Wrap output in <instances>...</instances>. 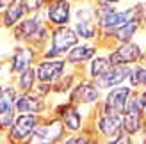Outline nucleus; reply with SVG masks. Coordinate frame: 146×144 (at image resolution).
I'll use <instances>...</instances> for the list:
<instances>
[{"label":"nucleus","instance_id":"1","mask_svg":"<svg viewBox=\"0 0 146 144\" xmlns=\"http://www.w3.org/2000/svg\"><path fill=\"white\" fill-rule=\"evenodd\" d=\"M9 32H11V39L14 43H27V45L38 48L41 54V50L50 41L52 27L48 25V21L45 20L43 13H34V14H27Z\"/></svg>","mask_w":146,"mask_h":144},{"label":"nucleus","instance_id":"2","mask_svg":"<svg viewBox=\"0 0 146 144\" xmlns=\"http://www.w3.org/2000/svg\"><path fill=\"white\" fill-rule=\"evenodd\" d=\"M73 28L82 41H100V20L94 0H75L73 4Z\"/></svg>","mask_w":146,"mask_h":144},{"label":"nucleus","instance_id":"3","mask_svg":"<svg viewBox=\"0 0 146 144\" xmlns=\"http://www.w3.org/2000/svg\"><path fill=\"white\" fill-rule=\"evenodd\" d=\"M91 126L96 133V141L114 144V141L125 132L123 130V112H98L94 109Z\"/></svg>","mask_w":146,"mask_h":144},{"label":"nucleus","instance_id":"4","mask_svg":"<svg viewBox=\"0 0 146 144\" xmlns=\"http://www.w3.org/2000/svg\"><path fill=\"white\" fill-rule=\"evenodd\" d=\"M80 36L73 28V25H62V27H52L48 45L41 50V57H66V54L77 45Z\"/></svg>","mask_w":146,"mask_h":144},{"label":"nucleus","instance_id":"5","mask_svg":"<svg viewBox=\"0 0 146 144\" xmlns=\"http://www.w3.org/2000/svg\"><path fill=\"white\" fill-rule=\"evenodd\" d=\"M66 133L68 132L61 123V119L54 114H46V116H41L27 144H57L62 142Z\"/></svg>","mask_w":146,"mask_h":144},{"label":"nucleus","instance_id":"6","mask_svg":"<svg viewBox=\"0 0 146 144\" xmlns=\"http://www.w3.org/2000/svg\"><path fill=\"white\" fill-rule=\"evenodd\" d=\"M102 98H104V89L93 78L82 75L77 80V84L73 85V89L70 91L66 100L80 107H93V105H98L102 102Z\"/></svg>","mask_w":146,"mask_h":144},{"label":"nucleus","instance_id":"7","mask_svg":"<svg viewBox=\"0 0 146 144\" xmlns=\"http://www.w3.org/2000/svg\"><path fill=\"white\" fill-rule=\"evenodd\" d=\"M39 57H41V54L38 48L27 45V43H14L13 50L9 52V55L5 59L7 61V73L13 78L14 75L21 73L23 69L34 66Z\"/></svg>","mask_w":146,"mask_h":144},{"label":"nucleus","instance_id":"8","mask_svg":"<svg viewBox=\"0 0 146 144\" xmlns=\"http://www.w3.org/2000/svg\"><path fill=\"white\" fill-rule=\"evenodd\" d=\"M109 57H111L112 64H128L132 66L135 62H143L146 57V50L141 41H125V43H118L107 50Z\"/></svg>","mask_w":146,"mask_h":144},{"label":"nucleus","instance_id":"9","mask_svg":"<svg viewBox=\"0 0 146 144\" xmlns=\"http://www.w3.org/2000/svg\"><path fill=\"white\" fill-rule=\"evenodd\" d=\"M134 94V87L130 84H121L104 91V98L98 103V112H123L130 96Z\"/></svg>","mask_w":146,"mask_h":144},{"label":"nucleus","instance_id":"10","mask_svg":"<svg viewBox=\"0 0 146 144\" xmlns=\"http://www.w3.org/2000/svg\"><path fill=\"white\" fill-rule=\"evenodd\" d=\"M41 116L38 114H25V112H20L14 123L11 125V128L7 130L5 137H7V142H13V144H23V142H29L31 135L34 132L36 125L39 123Z\"/></svg>","mask_w":146,"mask_h":144},{"label":"nucleus","instance_id":"11","mask_svg":"<svg viewBox=\"0 0 146 144\" xmlns=\"http://www.w3.org/2000/svg\"><path fill=\"white\" fill-rule=\"evenodd\" d=\"M70 69L71 66L66 62L64 57H39L36 62V73H38L39 82L54 84L57 78H61Z\"/></svg>","mask_w":146,"mask_h":144},{"label":"nucleus","instance_id":"12","mask_svg":"<svg viewBox=\"0 0 146 144\" xmlns=\"http://www.w3.org/2000/svg\"><path fill=\"white\" fill-rule=\"evenodd\" d=\"M73 4L75 0H50L43 9V16L50 27L71 25L73 20Z\"/></svg>","mask_w":146,"mask_h":144},{"label":"nucleus","instance_id":"13","mask_svg":"<svg viewBox=\"0 0 146 144\" xmlns=\"http://www.w3.org/2000/svg\"><path fill=\"white\" fill-rule=\"evenodd\" d=\"M144 125H146L144 109L141 107L139 100H137L135 92H134L128 100L125 110H123V130L135 137V135H141Z\"/></svg>","mask_w":146,"mask_h":144},{"label":"nucleus","instance_id":"14","mask_svg":"<svg viewBox=\"0 0 146 144\" xmlns=\"http://www.w3.org/2000/svg\"><path fill=\"white\" fill-rule=\"evenodd\" d=\"M16 110L25 114H38V116H46L52 114V105L50 100L38 94L36 91L31 92H20L16 96Z\"/></svg>","mask_w":146,"mask_h":144},{"label":"nucleus","instance_id":"15","mask_svg":"<svg viewBox=\"0 0 146 144\" xmlns=\"http://www.w3.org/2000/svg\"><path fill=\"white\" fill-rule=\"evenodd\" d=\"M100 50H102V46H100V43H96V41H78L77 45L66 54L64 59H66V62L70 64L71 68L82 71L84 66L100 52Z\"/></svg>","mask_w":146,"mask_h":144},{"label":"nucleus","instance_id":"16","mask_svg":"<svg viewBox=\"0 0 146 144\" xmlns=\"http://www.w3.org/2000/svg\"><path fill=\"white\" fill-rule=\"evenodd\" d=\"M130 69H132V66H128V64H112V66L109 68L102 77H98L94 82H96L104 91H107L111 87H116V85L127 84L128 77H130Z\"/></svg>","mask_w":146,"mask_h":144},{"label":"nucleus","instance_id":"17","mask_svg":"<svg viewBox=\"0 0 146 144\" xmlns=\"http://www.w3.org/2000/svg\"><path fill=\"white\" fill-rule=\"evenodd\" d=\"M82 77V71L80 69H75L71 68L68 73H64L61 78H57V80L52 84V98H57V102H61V100H66L70 91L73 89V85L77 84V80ZM55 103V102H54ZM52 103V105H54Z\"/></svg>","mask_w":146,"mask_h":144},{"label":"nucleus","instance_id":"18","mask_svg":"<svg viewBox=\"0 0 146 144\" xmlns=\"http://www.w3.org/2000/svg\"><path fill=\"white\" fill-rule=\"evenodd\" d=\"M27 14L29 13L23 7V4H21V0H18V2H14L13 5H9V7H5V9L0 11V28L11 30V28L16 27Z\"/></svg>","mask_w":146,"mask_h":144},{"label":"nucleus","instance_id":"19","mask_svg":"<svg viewBox=\"0 0 146 144\" xmlns=\"http://www.w3.org/2000/svg\"><path fill=\"white\" fill-rule=\"evenodd\" d=\"M111 66H112V62H111V57H109V52H105V54L98 52V54L94 55L93 59H91V61L84 66L82 75L93 78V80H96V78L104 75V73H105V71L111 68Z\"/></svg>","mask_w":146,"mask_h":144},{"label":"nucleus","instance_id":"20","mask_svg":"<svg viewBox=\"0 0 146 144\" xmlns=\"http://www.w3.org/2000/svg\"><path fill=\"white\" fill-rule=\"evenodd\" d=\"M11 80H13L14 85H16V89L20 92H31V91H34L36 84L39 82L38 80V73H36V64L31 66V68H27V69H23L21 73L14 75Z\"/></svg>","mask_w":146,"mask_h":144},{"label":"nucleus","instance_id":"21","mask_svg":"<svg viewBox=\"0 0 146 144\" xmlns=\"http://www.w3.org/2000/svg\"><path fill=\"white\" fill-rule=\"evenodd\" d=\"M144 82H146V64H143V62L132 64L128 84L132 85L134 89H141V87H144Z\"/></svg>","mask_w":146,"mask_h":144},{"label":"nucleus","instance_id":"22","mask_svg":"<svg viewBox=\"0 0 146 144\" xmlns=\"http://www.w3.org/2000/svg\"><path fill=\"white\" fill-rule=\"evenodd\" d=\"M50 0H21L23 7L27 9L29 14H34V13H43V9L46 7V4Z\"/></svg>","mask_w":146,"mask_h":144},{"label":"nucleus","instance_id":"23","mask_svg":"<svg viewBox=\"0 0 146 144\" xmlns=\"http://www.w3.org/2000/svg\"><path fill=\"white\" fill-rule=\"evenodd\" d=\"M38 94H41V96H45V98H52V84L50 82H38L36 84V89H34Z\"/></svg>","mask_w":146,"mask_h":144},{"label":"nucleus","instance_id":"24","mask_svg":"<svg viewBox=\"0 0 146 144\" xmlns=\"http://www.w3.org/2000/svg\"><path fill=\"white\" fill-rule=\"evenodd\" d=\"M135 96H137V100H139L141 107H143V109H146V87H141V89H137Z\"/></svg>","mask_w":146,"mask_h":144},{"label":"nucleus","instance_id":"25","mask_svg":"<svg viewBox=\"0 0 146 144\" xmlns=\"http://www.w3.org/2000/svg\"><path fill=\"white\" fill-rule=\"evenodd\" d=\"M14 2H18V0H0V11L5 9V7H9V5H13Z\"/></svg>","mask_w":146,"mask_h":144},{"label":"nucleus","instance_id":"26","mask_svg":"<svg viewBox=\"0 0 146 144\" xmlns=\"http://www.w3.org/2000/svg\"><path fill=\"white\" fill-rule=\"evenodd\" d=\"M5 130H4V128H2V123H0V141H4V142H7V137H5Z\"/></svg>","mask_w":146,"mask_h":144},{"label":"nucleus","instance_id":"27","mask_svg":"<svg viewBox=\"0 0 146 144\" xmlns=\"http://www.w3.org/2000/svg\"><path fill=\"white\" fill-rule=\"evenodd\" d=\"M5 82H7V80H2V82H0V100H2L4 91H5Z\"/></svg>","mask_w":146,"mask_h":144},{"label":"nucleus","instance_id":"28","mask_svg":"<svg viewBox=\"0 0 146 144\" xmlns=\"http://www.w3.org/2000/svg\"><path fill=\"white\" fill-rule=\"evenodd\" d=\"M105 2H114V4H119L121 0H105Z\"/></svg>","mask_w":146,"mask_h":144},{"label":"nucleus","instance_id":"29","mask_svg":"<svg viewBox=\"0 0 146 144\" xmlns=\"http://www.w3.org/2000/svg\"><path fill=\"white\" fill-rule=\"evenodd\" d=\"M144 116H146V109H144Z\"/></svg>","mask_w":146,"mask_h":144},{"label":"nucleus","instance_id":"30","mask_svg":"<svg viewBox=\"0 0 146 144\" xmlns=\"http://www.w3.org/2000/svg\"><path fill=\"white\" fill-rule=\"evenodd\" d=\"M144 87H146V82H144Z\"/></svg>","mask_w":146,"mask_h":144}]
</instances>
